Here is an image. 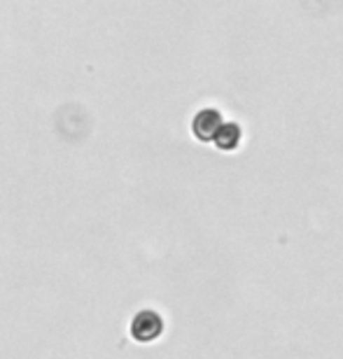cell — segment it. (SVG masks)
I'll list each match as a JSON object with an SVG mask.
<instances>
[{
    "mask_svg": "<svg viewBox=\"0 0 343 359\" xmlns=\"http://www.w3.org/2000/svg\"><path fill=\"white\" fill-rule=\"evenodd\" d=\"M222 121L224 119L220 110H215V107H203V110H199L194 114V119H191V133H194L199 140L213 142L215 133L220 131V126H222Z\"/></svg>",
    "mask_w": 343,
    "mask_h": 359,
    "instance_id": "obj_1",
    "label": "cell"
},
{
    "mask_svg": "<svg viewBox=\"0 0 343 359\" xmlns=\"http://www.w3.org/2000/svg\"><path fill=\"white\" fill-rule=\"evenodd\" d=\"M161 329H163V322L159 318V313H154V311H142V313L135 315L133 322H131L133 339L142 341V343L154 341L156 336L161 334Z\"/></svg>",
    "mask_w": 343,
    "mask_h": 359,
    "instance_id": "obj_2",
    "label": "cell"
},
{
    "mask_svg": "<svg viewBox=\"0 0 343 359\" xmlns=\"http://www.w3.org/2000/svg\"><path fill=\"white\" fill-rule=\"evenodd\" d=\"M241 126L236 124V121H222V126H220V131L215 133V138H213V142L224 149V152H231V149H236L241 145Z\"/></svg>",
    "mask_w": 343,
    "mask_h": 359,
    "instance_id": "obj_3",
    "label": "cell"
}]
</instances>
